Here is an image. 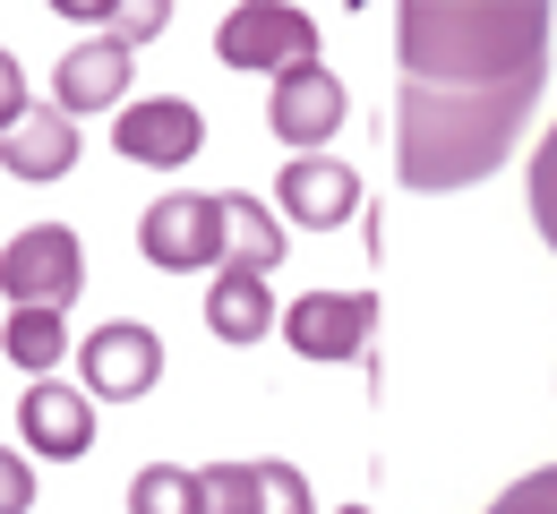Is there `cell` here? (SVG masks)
<instances>
[{
    "label": "cell",
    "instance_id": "15",
    "mask_svg": "<svg viewBox=\"0 0 557 514\" xmlns=\"http://www.w3.org/2000/svg\"><path fill=\"white\" fill-rule=\"evenodd\" d=\"M223 231H232V266H249V275H275L283 266V223L249 189H223Z\"/></svg>",
    "mask_w": 557,
    "mask_h": 514
},
{
    "label": "cell",
    "instance_id": "9",
    "mask_svg": "<svg viewBox=\"0 0 557 514\" xmlns=\"http://www.w3.org/2000/svg\"><path fill=\"white\" fill-rule=\"evenodd\" d=\"M17 438L35 446L44 463H77L95 446V394L86 386H61V377H35L26 403H17Z\"/></svg>",
    "mask_w": 557,
    "mask_h": 514
},
{
    "label": "cell",
    "instance_id": "17",
    "mask_svg": "<svg viewBox=\"0 0 557 514\" xmlns=\"http://www.w3.org/2000/svg\"><path fill=\"white\" fill-rule=\"evenodd\" d=\"M61 17H77V26H103L112 43H154L163 26H172V0H129V9H112V0H61Z\"/></svg>",
    "mask_w": 557,
    "mask_h": 514
},
{
    "label": "cell",
    "instance_id": "6",
    "mask_svg": "<svg viewBox=\"0 0 557 514\" xmlns=\"http://www.w3.org/2000/svg\"><path fill=\"white\" fill-rule=\"evenodd\" d=\"M377 335V292H300L283 309V343L300 361H360Z\"/></svg>",
    "mask_w": 557,
    "mask_h": 514
},
{
    "label": "cell",
    "instance_id": "14",
    "mask_svg": "<svg viewBox=\"0 0 557 514\" xmlns=\"http://www.w3.org/2000/svg\"><path fill=\"white\" fill-rule=\"evenodd\" d=\"M207 326L214 343H258L267 326H275V292H267V275H249V266H214V292H207Z\"/></svg>",
    "mask_w": 557,
    "mask_h": 514
},
{
    "label": "cell",
    "instance_id": "7",
    "mask_svg": "<svg viewBox=\"0 0 557 514\" xmlns=\"http://www.w3.org/2000/svg\"><path fill=\"white\" fill-rule=\"evenodd\" d=\"M77 368H86V394L138 403V394H154V377H163V335L138 326V317H112V326H95L77 343Z\"/></svg>",
    "mask_w": 557,
    "mask_h": 514
},
{
    "label": "cell",
    "instance_id": "13",
    "mask_svg": "<svg viewBox=\"0 0 557 514\" xmlns=\"http://www.w3.org/2000/svg\"><path fill=\"white\" fill-rule=\"evenodd\" d=\"M70 163H77V121L52 112V103H35L17 129H0V172L9 180H61Z\"/></svg>",
    "mask_w": 557,
    "mask_h": 514
},
{
    "label": "cell",
    "instance_id": "11",
    "mask_svg": "<svg viewBox=\"0 0 557 514\" xmlns=\"http://www.w3.org/2000/svg\"><path fill=\"white\" fill-rule=\"evenodd\" d=\"M207 514H309V480L292 463H207Z\"/></svg>",
    "mask_w": 557,
    "mask_h": 514
},
{
    "label": "cell",
    "instance_id": "21",
    "mask_svg": "<svg viewBox=\"0 0 557 514\" xmlns=\"http://www.w3.org/2000/svg\"><path fill=\"white\" fill-rule=\"evenodd\" d=\"M35 498H44V489H35V472H26V454H9V446H0V514H26Z\"/></svg>",
    "mask_w": 557,
    "mask_h": 514
},
{
    "label": "cell",
    "instance_id": "16",
    "mask_svg": "<svg viewBox=\"0 0 557 514\" xmlns=\"http://www.w3.org/2000/svg\"><path fill=\"white\" fill-rule=\"evenodd\" d=\"M0 352L26 368V377H52V361H70V317L61 309H9Z\"/></svg>",
    "mask_w": 557,
    "mask_h": 514
},
{
    "label": "cell",
    "instance_id": "3",
    "mask_svg": "<svg viewBox=\"0 0 557 514\" xmlns=\"http://www.w3.org/2000/svg\"><path fill=\"white\" fill-rule=\"evenodd\" d=\"M138 249L146 266L163 275H207L232 258V231H223V198H198V189H172L138 215Z\"/></svg>",
    "mask_w": 557,
    "mask_h": 514
},
{
    "label": "cell",
    "instance_id": "22",
    "mask_svg": "<svg viewBox=\"0 0 557 514\" xmlns=\"http://www.w3.org/2000/svg\"><path fill=\"white\" fill-rule=\"evenodd\" d=\"M26 112H35V103H26V70H17L9 52H0V129H17Z\"/></svg>",
    "mask_w": 557,
    "mask_h": 514
},
{
    "label": "cell",
    "instance_id": "18",
    "mask_svg": "<svg viewBox=\"0 0 557 514\" xmlns=\"http://www.w3.org/2000/svg\"><path fill=\"white\" fill-rule=\"evenodd\" d=\"M129 514H207V489L181 463H146L138 480H129Z\"/></svg>",
    "mask_w": 557,
    "mask_h": 514
},
{
    "label": "cell",
    "instance_id": "12",
    "mask_svg": "<svg viewBox=\"0 0 557 514\" xmlns=\"http://www.w3.org/2000/svg\"><path fill=\"white\" fill-rule=\"evenodd\" d=\"M283 215L309 223V231H326V223H351V206H360V172L351 163H335V154H292L275 180Z\"/></svg>",
    "mask_w": 557,
    "mask_h": 514
},
{
    "label": "cell",
    "instance_id": "10",
    "mask_svg": "<svg viewBox=\"0 0 557 514\" xmlns=\"http://www.w3.org/2000/svg\"><path fill=\"white\" fill-rule=\"evenodd\" d=\"M129 103V43H112V35H86L61 52V70H52V112H121Z\"/></svg>",
    "mask_w": 557,
    "mask_h": 514
},
{
    "label": "cell",
    "instance_id": "19",
    "mask_svg": "<svg viewBox=\"0 0 557 514\" xmlns=\"http://www.w3.org/2000/svg\"><path fill=\"white\" fill-rule=\"evenodd\" d=\"M532 223L549 231V249H557V129L541 138V154H532Z\"/></svg>",
    "mask_w": 557,
    "mask_h": 514
},
{
    "label": "cell",
    "instance_id": "20",
    "mask_svg": "<svg viewBox=\"0 0 557 514\" xmlns=\"http://www.w3.org/2000/svg\"><path fill=\"white\" fill-rule=\"evenodd\" d=\"M488 514H557V463H549V472H532V480H515Z\"/></svg>",
    "mask_w": 557,
    "mask_h": 514
},
{
    "label": "cell",
    "instance_id": "2",
    "mask_svg": "<svg viewBox=\"0 0 557 514\" xmlns=\"http://www.w3.org/2000/svg\"><path fill=\"white\" fill-rule=\"evenodd\" d=\"M214 61L223 70H300L318 61V17L292 9V0H240L214 17Z\"/></svg>",
    "mask_w": 557,
    "mask_h": 514
},
{
    "label": "cell",
    "instance_id": "23",
    "mask_svg": "<svg viewBox=\"0 0 557 514\" xmlns=\"http://www.w3.org/2000/svg\"><path fill=\"white\" fill-rule=\"evenodd\" d=\"M344 514H369V506H344Z\"/></svg>",
    "mask_w": 557,
    "mask_h": 514
},
{
    "label": "cell",
    "instance_id": "5",
    "mask_svg": "<svg viewBox=\"0 0 557 514\" xmlns=\"http://www.w3.org/2000/svg\"><path fill=\"white\" fill-rule=\"evenodd\" d=\"M112 147L129 154V163H146V172H181V163H198V147H207V112L181 103V95L121 103L112 112Z\"/></svg>",
    "mask_w": 557,
    "mask_h": 514
},
{
    "label": "cell",
    "instance_id": "1",
    "mask_svg": "<svg viewBox=\"0 0 557 514\" xmlns=\"http://www.w3.org/2000/svg\"><path fill=\"white\" fill-rule=\"evenodd\" d=\"M395 52H404V103H395L404 189H472L506 163L515 129L541 103L549 9L541 0H404Z\"/></svg>",
    "mask_w": 557,
    "mask_h": 514
},
{
    "label": "cell",
    "instance_id": "4",
    "mask_svg": "<svg viewBox=\"0 0 557 514\" xmlns=\"http://www.w3.org/2000/svg\"><path fill=\"white\" fill-rule=\"evenodd\" d=\"M0 292H9V309H70L86 292V249L70 223H26L0 249Z\"/></svg>",
    "mask_w": 557,
    "mask_h": 514
},
{
    "label": "cell",
    "instance_id": "8",
    "mask_svg": "<svg viewBox=\"0 0 557 514\" xmlns=\"http://www.w3.org/2000/svg\"><path fill=\"white\" fill-rule=\"evenodd\" d=\"M267 129H275L292 154H318L335 129H344V86L326 61H300V70L275 77V95H267Z\"/></svg>",
    "mask_w": 557,
    "mask_h": 514
}]
</instances>
